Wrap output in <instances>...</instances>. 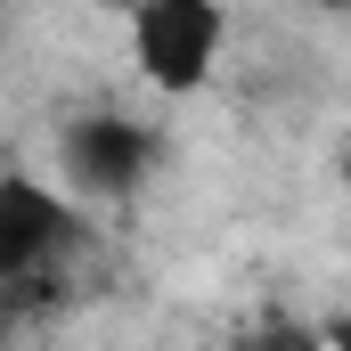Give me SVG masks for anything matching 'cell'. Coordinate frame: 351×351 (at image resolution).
<instances>
[{
  "instance_id": "cell-1",
  "label": "cell",
  "mask_w": 351,
  "mask_h": 351,
  "mask_svg": "<svg viewBox=\"0 0 351 351\" xmlns=\"http://www.w3.org/2000/svg\"><path fill=\"white\" fill-rule=\"evenodd\" d=\"M49 156H58V180L74 204H139L172 147H164V123H147L131 106H74V114H58Z\"/></svg>"
},
{
  "instance_id": "cell-2",
  "label": "cell",
  "mask_w": 351,
  "mask_h": 351,
  "mask_svg": "<svg viewBox=\"0 0 351 351\" xmlns=\"http://www.w3.org/2000/svg\"><path fill=\"white\" fill-rule=\"evenodd\" d=\"M82 254H90V229L66 188H41L33 172L0 180V294H8V311L66 294V269Z\"/></svg>"
},
{
  "instance_id": "cell-3",
  "label": "cell",
  "mask_w": 351,
  "mask_h": 351,
  "mask_svg": "<svg viewBox=\"0 0 351 351\" xmlns=\"http://www.w3.org/2000/svg\"><path fill=\"white\" fill-rule=\"evenodd\" d=\"M221 49H229V16L213 0H147V8H131V66L164 98L204 90Z\"/></svg>"
},
{
  "instance_id": "cell-4",
  "label": "cell",
  "mask_w": 351,
  "mask_h": 351,
  "mask_svg": "<svg viewBox=\"0 0 351 351\" xmlns=\"http://www.w3.org/2000/svg\"><path fill=\"white\" fill-rule=\"evenodd\" d=\"M221 351H335L319 327H302V319H286V311H269V319H245L237 335Z\"/></svg>"
}]
</instances>
